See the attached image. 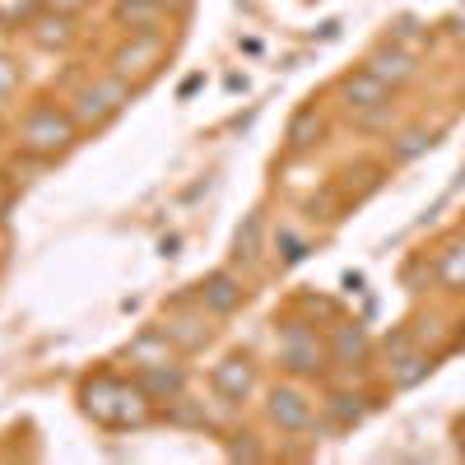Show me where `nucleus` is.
Listing matches in <instances>:
<instances>
[{
    "mask_svg": "<svg viewBox=\"0 0 465 465\" xmlns=\"http://www.w3.org/2000/svg\"><path fill=\"white\" fill-rule=\"evenodd\" d=\"M47 10H56V15H80V10H89L94 0H43Z\"/></svg>",
    "mask_w": 465,
    "mask_h": 465,
    "instance_id": "obj_27",
    "label": "nucleus"
},
{
    "mask_svg": "<svg viewBox=\"0 0 465 465\" xmlns=\"http://www.w3.org/2000/svg\"><path fill=\"white\" fill-rule=\"evenodd\" d=\"M322 131H326V122H322V112L317 107H298L293 112V122H289V153H307L317 140H322Z\"/></svg>",
    "mask_w": 465,
    "mask_h": 465,
    "instance_id": "obj_17",
    "label": "nucleus"
},
{
    "mask_svg": "<svg viewBox=\"0 0 465 465\" xmlns=\"http://www.w3.org/2000/svg\"><path fill=\"white\" fill-rule=\"evenodd\" d=\"M433 372V354H423V349H401V354H391V386H414V381H423Z\"/></svg>",
    "mask_w": 465,
    "mask_h": 465,
    "instance_id": "obj_16",
    "label": "nucleus"
},
{
    "mask_svg": "<svg viewBox=\"0 0 465 465\" xmlns=\"http://www.w3.org/2000/svg\"><path fill=\"white\" fill-rule=\"evenodd\" d=\"M228 456H232V460H265V451L256 447V438H252V433H232Z\"/></svg>",
    "mask_w": 465,
    "mask_h": 465,
    "instance_id": "obj_25",
    "label": "nucleus"
},
{
    "mask_svg": "<svg viewBox=\"0 0 465 465\" xmlns=\"http://www.w3.org/2000/svg\"><path fill=\"white\" fill-rule=\"evenodd\" d=\"M261 232H265V214H247L238 223V232H232V261L238 265H256L261 256Z\"/></svg>",
    "mask_w": 465,
    "mask_h": 465,
    "instance_id": "obj_19",
    "label": "nucleus"
},
{
    "mask_svg": "<svg viewBox=\"0 0 465 465\" xmlns=\"http://www.w3.org/2000/svg\"><path fill=\"white\" fill-rule=\"evenodd\" d=\"M368 70L377 74V80L386 84V89H396V84H405V80H414V70H419V61L405 52V47H377L372 56H368Z\"/></svg>",
    "mask_w": 465,
    "mask_h": 465,
    "instance_id": "obj_12",
    "label": "nucleus"
},
{
    "mask_svg": "<svg viewBox=\"0 0 465 465\" xmlns=\"http://www.w3.org/2000/svg\"><path fill=\"white\" fill-rule=\"evenodd\" d=\"M163 419L173 423V429H210V410H205V401H196V396H173L168 405H163Z\"/></svg>",
    "mask_w": 465,
    "mask_h": 465,
    "instance_id": "obj_18",
    "label": "nucleus"
},
{
    "mask_svg": "<svg viewBox=\"0 0 465 465\" xmlns=\"http://www.w3.org/2000/svg\"><path fill=\"white\" fill-rule=\"evenodd\" d=\"M135 381L149 401H173L186 391V372L177 363H153V368H135Z\"/></svg>",
    "mask_w": 465,
    "mask_h": 465,
    "instance_id": "obj_11",
    "label": "nucleus"
},
{
    "mask_svg": "<svg viewBox=\"0 0 465 465\" xmlns=\"http://www.w3.org/2000/svg\"><path fill=\"white\" fill-rule=\"evenodd\" d=\"M275 256H280V265H298V261L307 256V242L298 238L293 228H280V232H275Z\"/></svg>",
    "mask_w": 465,
    "mask_h": 465,
    "instance_id": "obj_23",
    "label": "nucleus"
},
{
    "mask_svg": "<svg viewBox=\"0 0 465 465\" xmlns=\"http://www.w3.org/2000/svg\"><path fill=\"white\" fill-rule=\"evenodd\" d=\"M84 414L103 429H144L153 419V401L140 391V381H122V377H107L98 372L94 381H84Z\"/></svg>",
    "mask_w": 465,
    "mask_h": 465,
    "instance_id": "obj_1",
    "label": "nucleus"
},
{
    "mask_svg": "<svg viewBox=\"0 0 465 465\" xmlns=\"http://www.w3.org/2000/svg\"><path fill=\"white\" fill-rule=\"evenodd\" d=\"M163 61V33H135L126 47L112 52V70L122 74V80H144L153 74Z\"/></svg>",
    "mask_w": 465,
    "mask_h": 465,
    "instance_id": "obj_5",
    "label": "nucleus"
},
{
    "mask_svg": "<svg viewBox=\"0 0 465 465\" xmlns=\"http://www.w3.org/2000/svg\"><path fill=\"white\" fill-rule=\"evenodd\" d=\"M116 24H126L131 33H159L163 0H116Z\"/></svg>",
    "mask_w": 465,
    "mask_h": 465,
    "instance_id": "obj_14",
    "label": "nucleus"
},
{
    "mask_svg": "<svg viewBox=\"0 0 465 465\" xmlns=\"http://www.w3.org/2000/svg\"><path fill=\"white\" fill-rule=\"evenodd\" d=\"M210 386H214V396H223V401H232V405H242V401L256 391V368H252V359L228 354L223 363H214Z\"/></svg>",
    "mask_w": 465,
    "mask_h": 465,
    "instance_id": "obj_7",
    "label": "nucleus"
},
{
    "mask_svg": "<svg viewBox=\"0 0 465 465\" xmlns=\"http://www.w3.org/2000/svg\"><path fill=\"white\" fill-rule=\"evenodd\" d=\"M275 349H280V368L293 372V377H322L326 363H331V344L307 322H284Z\"/></svg>",
    "mask_w": 465,
    "mask_h": 465,
    "instance_id": "obj_3",
    "label": "nucleus"
},
{
    "mask_svg": "<svg viewBox=\"0 0 465 465\" xmlns=\"http://www.w3.org/2000/svg\"><path fill=\"white\" fill-rule=\"evenodd\" d=\"M438 280L447 289H465V242H451L442 256H438Z\"/></svg>",
    "mask_w": 465,
    "mask_h": 465,
    "instance_id": "obj_22",
    "label": "nucleus"
},
{
    "mask_svg": "<svg viewBox=\"0 0 465 465\" xmlns=\"http://www.w3.org/2000/svg\"><path fill=\"white\" fill-rule=\"evenodd\" d=\"M131 80H122V74H107V80H98V84H89V89H80V94H74V122H80V126H103L107 122V116H116V112H122L126 103H131Z\"/></svg>",
    "mask_w": 465,
    "mask_h": 465,
    "instance_id": "obj_4",
    "label": "nucleus"
},
{
    "mask_svg": "<svg viewBox=\"0 0 465 465\" xmlns=\"http://www.w3.org/2000/svg\"><path fill=\"white\" fill-rule=\"evenodd\" d=\"M331 363H340V368H363V363H368V331H363V326H354V322L335 326V340H331Z\"/></svg>",
    "mask_w": 465,
    "mask_h": 465,
    "instance_id": "obj_13",
    "label": "nucleus"
},
{
    "mask_svg": "<svg viewBox=\"0 0 465 465\" xmlns=\"http://www.w3.org/2000/svg\"><path fill=\"white\" fill-rule=\"evenodd\" d=\"M74 135H80V122H74L70 112L61 107H33L24 116V126H19V149L33 153V159H56V153H65L74 144Z\"/></svg>",
    "mask_w": 465,
    "mask_h": 465,
    "instance_id": "obj_2",
    "label": "nucleus"
},
{
    "mask_svg": "<svg viewBox=\"0 0 465 465\" xmlns=\"http://www.w3.org/2000/svg\"><path fill=\"white\" fill-rule=\"evenodd\" d=\"M326 414H331L335 429H354V423H363V414H368V396L335 391V396H326Z\"/></svg>",
    "mask_w": 465,
    "mask_h": 465,
    "instance_id": "obj_21",
    "label": "nucleus"
},
{
    "mask_svg": "<svg viewBox=\"0 0 465 465\" xmlns=\"http://www.w3.org/2000/svg\"><path fill=\"white\" fill-rule=\"evenodd\" d=\"M15 89H19V65H10L5 56H0V103H5Z\"/></svg>",
    "mask_w": 465,
    "mask_h": 465,
    "instance_id": "obj_26",
    "label": "nucleus"
},
{
    "mask_svg": "<svg viewBox=\"0 0 465 465\" xmlns=\"http://www.w3.org/2000/svg\"><path fill=\"white\" fill-rule=\"evenodd\" d=\"M242 298H247V289H242V280L232 275V270H210V275L201 280V302H205V312H214V317H232L242 307Z\"/></svg>",
    "mask_w": 465,
    "mask_h": 465,
    "instance_id": "obj_8",
    "label": "nucleus"
},
{
    "mask_svg": "<svg viewBox=\"0 0 465 465\" xmlns=\"http://www.w3.org/2000/svg\"><path fill=\"white\" fill-rule=\"evenodd\" d=\"M433 144V131H410V135H401L396 144H391V159H414V153H423V149H429Z\"/></svg>",
    "mask_w": 465,
    "mask_h": 465,
    "instance_id": "obj_24",
    "label": "nucleus"
},
{
    "mask_svg": "<svg viewBox=\"0 0 465 465\" xmlns=\"http://www.w3.org/2000/svg\"><path fill=\"white\" fill-rule=\"evenodd\" d=\"M460 340H465V331H460Z\"/></svg>",
    "mask_w": 465,
    "mask_h": 465,
    "instance_id": "obj_29",
    "label": "nucleus"
},
{
    "mask_svg": "<svg viewBox=\"0 0 465 465\" xmlns=\"http://www.w3.org/2000/svg\"><path fill=\"white\" fill-rule=\"evenodd\" d=\"M0 201H5V182H0Z\"/></svg>",
    "mask_w": 465,
    "mask_h": 465,
    "instance_id": "obj_28",
    "label": "nucleus"
},
{
    "mask_svg": "<svg viewBox=\"0 0 465 465\" xmlns=\"http://www.w3.org/2000/svg\"><path fill=\"white\" fill-rule=\"evenodd\" d=\"M74 37V28H70V15H56V10H47V15H37L33 19V43L37 47H65Z\"/></svg>",
    "mask_w": 465,
    "mask_h": 465,
    "instance_id": "obj_20",
    "label": "nucleus"
},
{
    "mask_svg": "<svg viewBox=\"0 0 465 465\" xmlns=\"http://www.w3.org/2000/svg\"><path fill=\"white\" fill-rule=\"evenodd\" d=\"M340 98H344V107L349 112H372V107H381L386 98H391V89H386L377 74L363 65L359 74H349V80L340 84Z\"/></svg>",
    "mask_w": 465,
    "mask_h": 465,
    "instance_id": "obj_10",
    "label": "nucleus"
},
{
    "mask_svg": "<svg viewBox=\"0 0 465 465\" xmlns=\"http://www.w3.org/2000/svg\"><path fill=\"white\" fill-rule=\"evenodd\" d=\"M265 414L280 433H307L312 429V401H307L298 386H270L265 396Z\"/></svg>",
    "mask_w": 465,
    "mask_h": 465,
    "instance_id": "obj_6",
    "label": "nucleus"
},
{
    "mask_svg": "<svg viewBox=\"0 0 465 465\" xmlns=\"http://www.w3.org/2000/svg\"><path fill=\"white\" fill-rule=\"evenodd\" d=\"M163 335L173 340V349H182V354H196V349L210 344V322H205V312H168Z\"/></svg>",
    "mask_w": 465,
    "mask_h": 465,
    "instance_id": "obj_9",
    "label": "nucleus"
},
{
    "mask_svg": "<svg viewBox=\"0 0 465 465\" xmlns=\"http://www.w3.org/2000/svg\"><path fill=\"white\" fill-rule=\"evenodd\" d=\"M131 363L135 368H153V363H173V340L163 335V326H153V331H144V335H135L131 340Z\"/></svg>",
    "mask_w": 465,
    "mask_h": 465,
    "instance_id": "obj_15",
    "label": "nucleus"
}]
</instances>
